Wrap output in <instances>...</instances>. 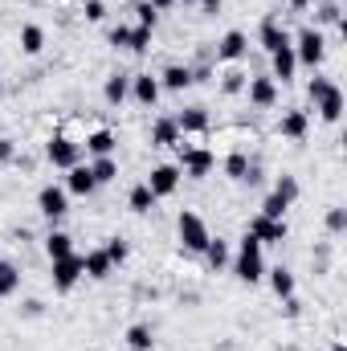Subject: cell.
Returning <instances> with one entry per match:
<instances>
[{"instance_id": "obj_20", "label": "cell", "mask_w": 347, "mask_h": 351, "mask_svg": "<svg viewBox=\"0 0 347 351\" xmlns=\"http://www.w3.org/2000/svg\"><path fill=\"white\" fill-rule=\"evenodd\" d=\"M176 143H180L176 119H156V123H152V147H176Z\"/></svg>"}, {"instance_id": "obj_29", "label": "cell", "mask_w": 347, "mask_h": 351, "mask_svg": "<svg viewBox=\"0 0 347 351\" xmlns=\"http://www.w3.org/2000/svg\"><path fill=\"white\" fill-rule=\"evenodd\" d=\"M86 152L98 160V156H115V135L110 131H94V135H86Z\"/></svg>"}, {"instance_id": "obj_32", "label": "cell", "mask_w": 347, "mask_h": 351, "mask_svg": "<svg viewBox=\"0 0 347 351\" xmlns=\"http://www.w3.org/2000/svg\"><path fill=\"white\" fill-rule=\"evenodd\" d=\"M152 33H156V29H143V25H135V29H131V41H127V49H131V53H147V49H152Z\"/></svg>"}, {"instance_id": "obj_41", "label": "cell", "mask_w": 347, "mask_h": 351, "mask_svg": "<svg viewBox=\"0 0 347 351\" xmlns=\"http://www.w3.org/2000/svg\"><path fill=\"white\" fill-rule=\"evenodd\" d=\"M106 16V4L102 0H86V21H102Z\"/></svg>"}, {"instance_id": "obj_3", "label": "cell", "mask_w": 347, "mask_h": 351, "mask_svg": "<svg viewBox=\"0 0 347 351\" xmlns=\"http://www.w3.org/2000/svg\"><path fill=\"white\" fill-rule=\"evenodd\" d=\"M290 45H294V58H298V66H323V58H327V37L319 33V29H298V37H290Z\"/></svg>"}, {"instance_id": "obj_37", "label": "cell", "mask_w": 347, "mask_h": 351, "mask_svg": "<svg viewBox=\"0 0 347 351\" xmlns=\"http://www.w3.org/2000/svg\"><path fill=\"white\" fill-rule=\"evenodd\" d=\"M135 16H139V25H143V29H156V21H160V12H156L147 0H139V4H135Z\"/></svg>"}, {"instance_id": "obj_24", "label": "cell", "mask_w": 347, "mask_h": 351, "mask_svg": "<svg viewBox=\"0 0 347 351\" xmlns=\"http://www.w3.org/2000/svg\"><path fill=\"white\" fill-rule=\"evenodd\" d=\"M270 290H274L278 298H294V274H290L286 265H274V269H270Z\"/></svg>"}, {"instance_id": "obj_15", "label": "cell", "mask_w": 347, "mask_h": 351, "mask_svg": "<svg viewBox=\"0 0 347 351\" xmlns=\"http://www.w3.org/2000/svg\"><path fill=\"white\" fill-rule=\"evenodd\" d=\"M270 62H274V82H290L294 78V70H298V58H294V45H282L278 53H270Z\"/></svg>"}, {"instance_id": "obj_39", "label": "cell", "mask_w": 347, "mask_h": 351, "mask_svg": "<svg viewBox=\"0 0 347 351\" xmlns=\"http://www.w3.org/2000/svg\"><path fill=\"white\" fill-rule=\"evenodd\" d=\"M127 41H131V25H115L110 29V45L115 49H127Z\"/></svg>"}, {"instance_id": "obj_12", "label": "cell", "mask_w": 347, "mask_h": 351, "mask_svg": "<svg viewBox=\"0 0 347 351\" xmlns=\"http://www.w3.org/2000/svg\"><path fill=\"white\" fill-rule=\"evenodd\" d=\"M258 41H261V49H265V53H278L282 45H290V33L278 25V16H265V21H261V29H258Z\"/></svg>"}, {"instance_id": "obj_27", "label": "cell", "mask_w": 347, "mask_h": 351, "mask_svg": "<svg viewBox=\"0 0 347 351\" xmlns=\"http://www.w3.org/2000/svg\"><path fill=\"white\" fill-rule=\"evenodd\" d=\"M127 204H131V213H139V217H143V213H152V208H156V196H152V188H147V184H135V188H131V196H127Z\"/></svg>"}, {"instance_id": "obj_6", "label": "cell", "mask_w": 347, "mask_h": 351, "mask_svg": "<svg viewBox=\"0 0 347 351\" xmlns=\"http://www.w3.org/2000/svg\"><path fill=\"white\" fill-rule=\"evenodd\" d=\"M78 156H82V143H74L70 135H53L49 143H45V160L53 164V168H74L78 164Z\"/></svg>"}, {"instance_id": "obj_44", "label": "cell", "mask_w": 347, "mask_h": 351, "mask_svg": "<svg viewBox=\"0 0 347 351\" xmlns=\"http://www.w3.org/2000/svg\"><path fill=\"white\" fill-rule=\"evenodd\" d=\"M196 4H200L204 12H221V4H225V0H196Z\"/></svg>"}, {"instance_id": "obj_34", "label": "cell", "mask_w": 347, "mask_h": 351, "mask_svg": "<svg viewBox=\"0 0 347 351\" xmlns=\"http://www.w3.org/2000/svg\"><path fill=\"white\" fill-rule=\"evenodd\" d=\"M274 192H278V196H282L286 204H294V200H298V180H294V176H278Z\"/></svg>"}, {"instance_id": "obj_7", "label": "cell", "mask_w": 347, "mask_h": 351, "mask_svg": "<svg viewBox=\"0 0 347 351\" xmlns=\"http://www.w3.org/2000/svg\"><path fill=\"white\" fill-rule=\"evenodd\" d=\"M49 278H53V290H74L78 286V278H86L82 274V258L78 254H66V258H53V269H49Z\"/></svg>"}, {"instance_id": "obj_5", "label": "cell", "mask_w": 347, "mask_h": 351, "mask_svg": "<svg viewBox=\"0 0 347 351\" xmlns=\"http://www.w3.org/2000/svg\"><path fill=\"white\" fill-rule=\"evenodd\" d=\"M37 213H41L45 221H62V217L70 213V192L58 188V184H45V188L37 192Z\"/></svg>"}, {"instance_id": "obj_9", "label": "cell", "mask_w": 347, "mask_h": 351, "mask_svg": "<svg viewBox=\"0 0 347 351\" xmlns=\"http://www.w3.org/2000/svg\"><path fill=\"white\" fill-rule=\"evenodd\" d=\"M147 188H152V196H156V200L172 196L176 188H180V168H176V164H156L152 176H147Z\"/></svg>"}, {"instance_id": "obj_10", "label": "cell", "mask_w": 347, "mask_h": 351, "mask_svg": "<svg viewBox=\"0 0 347 351\" xmlns=\"http://www.w3.org/2000/svg\"><path fill=\"white\" fill-rule=\"evenodd\" d=\"M246 233H254L261 245H282V241H286V221H274V217H261L258 213Z\"/></svg>"}, {"instance_id": "obj_2", "label": "cell", "mask_w": 347, "mask_h": 351, "mask_svg": "<svg viewBox=\"0 0 347 351\" xmlns=\"http://www.w3.org/2000/svg\"><path fill=\"white\" fill-rule=\"evenodd\" d=\"M233 274L246 282V286H254L265 278V258H261V241L254 233H246L241 237V245H237V258H233Z\"/></svg>"}, {"instance_id": "obj_13", "label": "cell", "mask_w": 347, "mask_h": 351, "mask_svg": "<svg viewBox=\"0 0 347 351\" xmlns=\"http://www.w3.org/2000/svg\"><path fill=\"white\" fill-rule=\"evenodd\" d=\"M246 94H250L254 106H274V102H278V82H274L270 74H258V78L246 82Z\"/></svg>"}, {"instance_id": "obj_19", "label": "cell", "mask_w": 347, "mask_h": 351, "mask_svg": "<svg viewBox=\"0 0 347 351\" xmlns=\"http://www.w3.org/2000/svg\"><path fill=\"white\" fill-rule=\"evenodd\" d=\"M110 258H106V250H90L86 258H82V274L94 278V282H102V278H110Z\"/></svg>"}, {"instance_id": "obj_18", "label": "cell", "mask_w": 347, "mask_h": 351, "mask_svg": "<svg viewBox=\"0 0 347 351\" xmlns=\"http://www.w3.org/2000/svg\"><path fill=\"white\" fill-rule=\"evenodd\" d=\"M176 127H180L184 135H204V131H208V114H204V106H188V110L176 119Z\"/></svg>"}, {"instance_id": "obj_1", "label": "cell", "mask_w": 347, "mask_h": 351, "mask_svg": "<svg viewBox=\"0 0 347 351\" xmlns=\"http://www.w3.org/2000/svg\"><path fill=\"white\" fill-rule=\"evenodd\" d=\"M307 94H311V102H315V110H319L323 123H339L344 119V90L335 86L331 78H311Z\"/></svg>"}, {"instance_id": "obj_8", "label": "cell", "mask_w": 347, "mask_h": 351, "mask_svg": "<svg viewBox=\"0 0 347 351\" xmlns=\"http://www.w3.org/2000/svg\"><path fill=\"white\" fill-rule=\"evenodd\" d=\"M213 164H217V160H213V152H208V147H184L176 168L188 176V180H204V176L213 172Z\"/></svg>"}, {"instance_id": "obj_16", "label": "cell", "mask_w": 347, "mask_h": 351, "mask_svg": "<svg viewBox=\"0 0 347 351\" xmlns=\"http://www.w3.org/2000/svg\"><path fill=\"white\" fill-rule=\"evenodd\" d=\"M278 131H282L286 139H307V131H311V114H307V110H286L282 123H278Z\"/></svg>"}, {"instance_id": "obj_48", "label": "cell", "mask_w": 347, "mask_h": 351, "mask_svg": "<svg viewBox=\"0 0 347 351\" xmlns=\"http://www.w3.org/2000/svg\"><path fill=\"white\" fill-rule=\"evenodd\" d=\"M180 4H196V0H180Z\"/></svg>"}, {"instance_id": "obj_35", "label": "cell", "mask_w": 347, "mask_h": 351, "mask_svg": "<svg viewBox=\"0 0 347 351\" xmlns=\"http://www.w3.org/2000/svg\"><path fill=\"white\" fill-rule=\"evenodd\" d=\"M225 172L233 176V180H246V172H250V160H246L241 152H233V156L225 160Z\"/></svg>"}, {"instance_id": "obj_47", "label": "cell", "mask_w": 347, "mask_h": 351, "mask_svg": "<svg viewBox=\"0 0 347 351\" xmlns=\"http://www.w3.org/2000/svg\"><path fill=\"white\" fill-rule=\"evenodd\" d=\"M331 351H347V348H344V343H335V348H331Z\"/></svg>"}, {"instance_id": "obj_31", "label": "cell", "mask_w": 347, "mask_h": 351, "mask_svg": "<svg viewBox=\"0 0 347 351\" xmlns=\"http://www.w3.org/2000/svg\"><path fill=\"white\" fill-rule=\"evenodd\" d=\"M152 343H156V339H152V327H143V323H139V327H131V331H127V348H131V351H152Z\"/></svg>"}, {"instance_id": "obj_40", "label": "cell", "mask_w": 347, "mask_h": 351, "mask_svg": "<svg viewBox=\"0 0 347 351\" xmlns=\"http://www.w3.org/2000/svg\"><path fill=\"white\" fill-rule=\"evenodd\" d=\"M327 229H331V233H344L347 229V213L344 208H331V213H327Z\"/></svg>"}, {"instance_id": "obj_28", "label": "cell", "mask_w": 347, "mask_h": 351, "mask_svg": "<svg viewBox=\"0 0 347 351\" xmlns=\"http://www.w3.org/2000/svg\"><path fill=\"white\" fill-rule=\"evenodd\" d=\"M90 176H94V184H110V180H119V164H115V156H98V160L90 164Z\"/></svg>"}, {"instance_id": "obj_23", "label": "cell", "mask_w": 347, "mask_h": 351, "mask_svg": "<svg viewBox=\"0 0 347 351\" xmlns=\"http://www.w3.org/2000/svg\"><path fill=\"white\" fill-rule=\"evenodd\" d=\"M21 49H25L29 58H37V53L45 49V29H41V25H21Z\"/></svg>"}, {"instance_id": "obj_21", "label": "cell", "mask_w": 347, "mask_h": 351, "mask_svg": "<svg viewBox=\"0 0 347 351\" xmlns=\"http://www.w3.org/2000/svg\"><path fill=\"white\" fill-rule=\"evenodd\" d=\"M192 86V66H168L164 74H160V90H172V94H180V90Z\"/></svg>"}, {"instance_id": "obj_17", "label": "cell", "mask_w": 347, "mask_h": 351, "mask_svg": "<svg viewBox=\"0 0 347 351\" xmlns=\"http://www.w3.org/2000/svg\"><path fill=\"white\" fill-rule=\"evenodd\" d=\"M98 184H94V176H90V164H74L70 176H66V192H74V196H90Z\"/></svg>"}, {"instance_id": "obj_26", "label": "cell", "mask_w": 347, "mask_h": 351, "mask_svg": "<svg viewBox=\"0 0 347 351\" xmlns=\"http://www.w3.org/2000/svg\"><path fill=\"white\" fill-rule=\"evenodd\" d=\"M16 290H21V269L0 258V298H12Z\"/></svg>"}, {"instance_id": "obj_36", "label": "cell", "mask_w": 347, "mask_h": 351, "mask_svg": "<svg viewBox=\"0 0 347 351\" xmlns=\"http://www.w3.org/2000/svg\"><path fill=\"white\" fill-rule=\"evenodd\" d=\"M102 250H106V258H110V265H123V262H127V241L110 237V241H106Z\"/></svg>"}, {"instance_id": "obj_4", "label": "cell", "mask_w": 347, "mask_h": 351, "mask_svg": "<svg viewBox=\"0 0 347 351\" xmlns=\"http://www.w3.org/2000/svg\"><path fill=\"white\" fill-rule=\"evenodd\" d=\"M176 233H180V245H184L188 254H204V245H208V237H213L208 225H204L196 213H188V208L176 217Z\"/></svg>"}, {"instance_id": "obj_33", "label": "cell", "mask_w": 347, "mask_h": 351, "mask_svg": "<svg viewBox=\"0 0 347 351\" xmlns=\"http://www.w3.org/2000/svg\"><path fill=\"white\" fill-rule=\"evenodd\" d=\"M286 208H290V204H286V200H282L278 192H270V196L261 200V217H274V221H286Z\"/></svg>"}, {"instance_id": "obj_43", "label": "cell", "mask_w": 347, "mask_h": 351, "mask_svg": "<svg viewBox=\"0 0 347 351\" xmlns=\"http://www.w3.org/2000/svg\"><path fill=\"white\" fill-rule=\"evenodd\" d=\"M319 16H323V21H339V4H323Z\"/></svg>"}, {"instance_id": "obj_30", "label": "cell", "mask_w": 347, "mask_h": 351, "mask_svg": "<svg viewBox=\"0 0 347 351\" xmlns=\"http://www.w3.org/2000/svg\"><path fill=\"white\" fill-rule=\"evenodd\" d=\"M204 258H208V265H213V269H221V265H229V245H225L221 237H208Z\"/></svg>"}, {"instance_id": "obj_42", "label": "cell", "mask_w": 347, "mask_h": 351, "mask_svg": "<svg viewBox=\"0 0 347 351\" xmlns=\"http://www.w3.org/2000/svg\"><path fill=\"white\" fill-rule=\"evenodd\" d=\"M16 160V147H12V139H0V164H12Z\"/></svg>"}, {"instance_id": "obj_38", "label": "cell", "mask_w": 347, "mask_h": 351, "mask_svg": "<svg viewBox=\"0 0 347 351\" xmlns=\"http://www.w3.org/2000/svg\"><path fill=\"white\" fill-rule=\"evenodd\" d=\"M246 82H250V78H246L241 70H229V74H225V82H221V90H225V94H241Z\"/></svg>"}, {"instance_id": "obj_25", "label": "cell", "mask_w": 347, "mask_h": 351, "mask_svg": "<svg viewBox=\"0 0 347 351\" xmlns=\"http://www.w3.org/2000/svg\"><path fill=\"white\" fill-rule=\"evenodd\" d=\"M45 254H49V262H53V258L74 254V237H70V233H62V229H53V233L45 237Z\"/></svg>"}, {"instance_id": "obj_11", "label": "cell", "mask_w": 347, "mask_h": 351, "mask_svg": "<svg viewBox=\"0 0 347 351\" xmlns=\"http://www.w3.org/2000/svg\"><path fill=\"white\" fill-rule=\"evenodd\" d=\"M246 49H250V37L241 29H229L217 41V62H237V58H246Z\"/></svg>"}, {"instance_id": "obj_45", "label": "cell", "mask_w": 347, "mask_h": 351, "mask_svg": "<svg viewBox=\"0 0 347 351\" xmlns=\"http://www.w3.org/2000/svg\"><path fill=\"white\" fill-rule=\"evenodd\" d=\"M147 4H152V8H156V12H168V8H172L176 0H147Z\"/></svg>"}, {"instance_id": "obj_46", "label": "cell", "mask_w": 347, "mask_h": 351, "mask_svg": "<svg viewBox=\"0 0 347 351\" xmlns=\"http://www.w3.org/2000/svg\"><path fill=\"white\" fill-rule=\"evenodd\" d=\"M286 4H290V8H298V12H302V8H311V4H315V0H286Z\"/></svg>"}, {"instance_id": "obj_22", "label": "cell", "mask_w": 347, "mask_h": 351, "mask_svg": "<svg viewBox=\"0 0 347 351\" xmlns=\"http://www.w3.org/2000/svg\"><path fill=\"white\" fill-rule=\"evenodd\" d=\"M127 94H131V78H127V74H110V78H106L102 98H106L110 106H123V102H127Z\"/></svg>"}, {"instance_id": "obj_14", "label": "cell", "mask_w": 347, "mask_h": 351, "mask_svg": "<svg viewBox=\"0 0 347 351\" xmlns=\"http://www.w3.org/2000/svg\"><path fill=\"white\" fill-rule=\"evenodd\" d=\"M160 78H152V74H135L131 78V98L139 102V106H156L160 102Z\"/></svg>"}]
</instances>
